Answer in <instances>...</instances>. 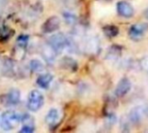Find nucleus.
I'll return each instance as SVG.
<instances>
[{
    "label": "nucleus",
    "mask_w": 148,
    "mask_h": 133,
    "mask_svg": "<svg viewBox=\"0 0 148 133\" xmlns=\"http://www.w3.org/2000/svg\"><path fill=\"white\" fill-rule=\"evenodd\" d=\"M42 55L43 56V59L48 63H53L56 60V52L48 43V44H45L42 47Z\"/></svg>",
    "instance_id": "obj_9"
},
{
    "label": "nucleus",
    "mask_w": 148,
    "mask_h": 133,
    "mask_svg": "<svg viewBox=\"0 0 148 133\" xmlns=\"http://www.w3.org/2000/svg\"><path fill=\"white\" fill-rule=\"evenodd\" d=\"M21 123V115L15 111L9 110L2 113L0 116V126L5 131L9 132L16 128Z\"/></svg>",
    "instance_id": "obj_1"
},
{
    "label": "nucleus",
    "mask_w": 148,
    "mask_h": 133,
    "mask_svg": "<svg viewBox=\"0 0 148 133\" xmlns=\"http://www.w3.org/2000/svg\"><path fill=\"white\" fill-rule=\"evenodd\" d=\"M144 14H145V16H146V17L148 19V8L146 10V11H145V13H144Z\"/></svg>",
    "instance_id": "obj_22"
},
{
    "label": "nucleus",
    "mask_w": 148,
    "mask_h": 133,
    "mask_svg": "<svg viewBox=\"0 0 148 133\" xmlns=\"http://www.w3.org/2000/svg\"><path fill=\"white\" fill-rule=\"evenodd\" d=\"M144 113H145V111L141 107H140V106L134 107L131 110V112L129 113V119L132 123L138 124L141 121Z\"/></svg>",
    "instance_id": "obj_11"
},
{
    "label": "nucleus",
    "mask_w": 148,
    "mask_h": 133,
    "mask_svg": "<svg viewBox=\"0 0 148 133\" xmlns=\"http://www.w3.org/2000/svg\"><path fill=\"white\" fill-rule=\"evenodd\" d=\"M121 55V48H119L117 46H113V47H111L108 53L107 54V57L108 59H115V58H118Z\"/></svg>",
    "instance_id": "obj_16"
},
{
    "label": "nucleus",
    "mask_w": 148,
    "mask_h": 133,
    "mask_svg": "<svg viewBox=\"0 0 148 133\" xmlns=\"http://www.w3.org/2000/svg\"><path fill=\"white\" fill-rule=\"evenodd\" d=\"M148 30V24L147 23H139L134 24L129 29V36L134 41H140L146 32Z\"/></svg>",
    "instance_id": "obj_4"
},
{
    "label": "nucleus",
    "mask_w": 148,
    "mask_h": 133,
    "mask_svg": "<svg viewBox=\"0 0 148 133\" xmlns=\"http://www.w3.org/2000/svg\"><path fill=\"white\" fill-rule=\"evenodd\" d=\"M63 15H64L65 21H66L68 23L72 24V23H75V21H76V16H75V15H74V14H72V13H70V12H65Z\"/></svg>",
    "instance_id": "obj_18"
},
{
    "label": "nucleus",
    "mask_w": 148,
    "mask_h": 133,
    "mask_svg": "<svg viewBox=\"0 0 148 133\" xmlns=\"http://www.w3.org/2000/svg\"><path fill=\"white\" fill-rule=\"evenodd\" d=\"M86 50L91 54H95L100 49V41L97 37L92 36L89 37L86 42Z\"/></svg>",
    "instance_id": "obj_10"
},
{
    "label": "nucleus",
    "mask_w": 148,
    "mask_h": 133,
    "mask_svg": "<svg viewBox=\"0 0 148 133\" xmlns=\"http://www.w3.org/2000/svg\"><path fill=\"white\" fill-rule=\"evenodd\" d=\"M49 44L53 48L56 54H58L69 48V38L65 36L62 33H56L49 37Z\"/></svg>",
    "instance_id": "obj_2"
},
{
    "label": "nucleus",
    "mask_w": 148,
    "mask_h": 133,
    "mask_svg": "<svg viewBox=\"0 0 148 133\" xmlns=\"http://www.w3.org/2000/svg\"><path fill=\"white\" fill-rule=\"evenodd\" d=\"M21 98V94L19 90L17 89H11L6 95H5V104L8 106H16L19 103Z\"/></svg>",
    "instance_id": "obj_8"
},
{
    "label": "nucleus",
    "mask_w": 148,
    "mask_h": 133,
    "mask_svg": "<svg viewBox=\"0 0 148 133\" xmlns=\"http://www.w3.org/2000/svg\"><path fill=\"white\" fill-rule=\"evenodd\" d=\"M117 11L120 16L126 18L132 17L134 13L133 6L126 1H121L117 3Z\"/></svg>",
    "instance_id": "obj_7"
},
{
    "label": "nucleus",
    "mask_w": 148,
    "mask_h": 133,
    "mask_svg": "<svg viewBox=\"0 0 148 133\" xmlns=\"http://www.w3.org/2000/svg\"><path fill=\"white\" fill-rule=\"evenodd\" d=\"M35 131L34 125L33 124H24L23 128L20 130V132L24 133H31Z\"/></svg>",
    "instance_id": "obj_19"
},
{
    "label": "nucleus",
    "mask_w": 148,
    "mask_h": 133,
    "mask_svg": "<svg viewBox=\"0 0 148 133\" xmlns=\"http://www.w3.org/2000/svg\"><path fill=\"white\" fill-rule=\"evenodd\" d=\"M54 77L51 74H41L37 80H36V84L43 89H46L49 87V85L51 84L52 80H53Z\"/></svg>",
    "instance_id": "obj_12"
},
{
    "label": "nucleus",
    "mask_w": 148,
    "mask_h": 133,
    "mask_svg": "<svg viewBox=\"0 0 148 133\" xmlns=\"http://www.w3.org/2000/svg\"><path fill=\"white\" fill-rule=\"evenodd\" d=\"M28 42H29V36L26 35H19V37L17 38V43L21 48H25L27 46Z\"/></svg>",
    "instance_id": "obj_17"
},
{
    "label": "nucleus",
    "mask_w": 148,
    "mask_h": 133,
    "mask_svg": "<svg viewBox=\"0 0 148 133\" xmlns=\"http://www.w3.org/2000/svg\"><path fill=\"white\" fill-rule=\"evenodd\" d=\"M132 83L128 78H122L117 84V87L114 90V93L117 97H123L131 90Z\"/></svg>",
    "instance_id": "obj_6"
},
{
    "label": "nucleus",
    "mask_w": 148,
    "mask_h": 133,
    "mask_svg": "<svg viewBox=\"0 0 148 133\" xmlns=\"http://www.w3.org/2000/svg\"><path fill=\"white\" fill-rule=\"evenodd\" d=\"M61 20L58 16H53L48 18L42 26V30L44 33H52L60 28Z\"/></svg>",
    "instance_id": "obj_5"
},
{
    "label": "nucleus",
    "mask_w": 148,
    "mask_h": 133,
    "mask_svg": "<svg viewBox=\"0 0 148 133\" xmlns=\"http://www.w3.org/2000/svg\"><path fill=\"white\" fill-rule=\"evenodd\" d=\"M29 68L33 72L41 73V72L44 71L45 66L42 62V61H40L38 59H33L29 61Z\"/></svg>",
    "instance_id": "obj_14"
},
{
    "label": "nucleus",
    "mask_w": 148,
    "mask_h": 133,
    "mask_svg": "<svg viewBox=\"0 0 148 133\" xmlns=\"http://www.w3.org/2000/svg\"><path fill=\"white\" fill-rule=\"evenodd\" d=\"M103 31H104V34L108 37H114L119 33L118 28L116 26H114V25H108V26L104 27Z\"/></svg>",
    "instance_id": "obj_15"
},
{
    "label": "nucleus",
    "mask_w": 148,
    "mask_h": 133,
    "mask_svg": "<svg viewBox=\"0 0 148 133\" xmlns=\"http://www.w3.org/2000/svg\"><path fill=\"white\" fill-rule=\"evenodd\" d=\"M59 118H60L59 111L57 109H56V108H52L48 112V113H47V115L45 117V121H46V123L48 125H55L57 122Z\"/></svg>",
    "instance_id": "obj_13"
},
{
    "label": "nucleus",
    "mask_w": 148,
    "mask_h": 133,
    "mask_svg": "<svg viewBox=\"0 0 148 133\" xmlns=\"http://www.w3.org/2000/svg\"><path fill=\"white\" fill-rule=\"evenodd\" d=\"M10 29L8 27L3 26L0 28V37H8L10 35Z\"/></svg>",
    "instance_id": "obj_20"
},
{
    "label": "nucleus",
    "mask_w": 148,
    "mask_h": 133,
    "mask_svg": "<svg viewBox=\"0 0 148 133\" xmlns=\"http://www.w3.org/2000/svg\"><path fill=\"white\" fill-rule=\"evenodd\" d=\"M144 111H145V114H147L148 116V106H147V108L146 109H144Z\"/></svg>",
    "instance_id": "obj_23"
},
{
    "label": "nucleus",
    "mask_w": 148,
    "mask_h": 133,
    "mask_svg": "<svg viewBox=\"0 0 148 133\" xmlns=\"http://www.w3.org/2000/svg\"><path fill=\"white\" fill-rule=\"evenodd\" d=\"M44 102L43 94L38 90H32L28 98L27 101V107L30 112L36 113L41 109Z\"/></svg>",
    "instance_id": "obj_3"
},
{
    "label": "nucleus",
    "mask_w": 148,
    "mask_h": 133,
    "mask_svg": "<svg viewBox=\"0 0 148 133\" xmlns=\"http://www.w3.org/2000/svg\"><path fill=\"white\" fill-rule=\"evenodd\" d=\"M4 4H5V0H0V12L3 10Z\"/></svg>",
    "instance_id": "obj_21"
}]
</instances>
